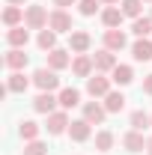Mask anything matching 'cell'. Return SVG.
Instances as JSON below:
<instances>
[{
    "instance_id": "8992f818",
    "label": "cell",
    "mask_w": 152,
    "mask_h": 155,
    "mask_svg": "<svg viewBox=\"0 0 152 155\" xmlns=\"http://www.w3.org/2000/svg\"><path fill=\"white\" fill-rule=\"evenodd\" d=\"M90 45H93V36H90L87 30H72V33H69V51H72V54H87Z\"/></svg>"
},
{
    "instance_id": "4dcf8cb0",
    "label": "cell",
    "mask_w": 152,
    "mask_h": 155,
    "mask_svg": "<svg viewBox=\"0 0 152 155\" xmlns=\"http://www.w3.org/2000/svg\"><path fill=\"white\" fill-rule=\"evenodd\" d=\"M24 155H48V143L30 140V143H24Z\"/></svg>"
},
{
    "instance_id": "277c9868",
    "label": "cell",
    "mask_w": 152,
    "mask_h": 155,
    "mask_svg": "<svg viewBox=\"0 0 152 155\" xmlns=\"http://www.w3.org/2000/svg\"><path fill=\"white\" fill-rule=\"evenodd\" d=\"M27 63H30V54H24V48H9L6 57H3V66L9 72H24Z\"/></svg>"
},
{
    "instance_id": "836d02e7",
    "label": "cell",
    "mask_w": 152,
    "mask_h": 155,
    "mask_svg": "<svg viewBox=\"0 0 152 155\" xmlns=\"http://www.w3.org/2000/svg\"><path fill=\"white\" fill-rule=\"evenodd\" d=\"M27 0H6V6H24Z\"/></svg>"
},
{
    "instance_id": "484cf974",
    "label": "cell",
    "mask_w": 152,
    "mask_h": 155,
    "mask_svg": "<svg viewBox=\"0 0 152 155\" xmlns=\"http://www.w3.org/2000/svg\"><path fill=\"white\" fill-rule=\"evenodd\" d=\"M36 45L42 48V51H54V48H57V33H54L51 27L39 30V36H36Z\"/></svg>"
},
{
    "instance_id": "d6986e66",
    "label": "cell",
    "mask_w": 152,
    "mask_h": 155,
    "mask_svg": "<svg viewBox=\"0 0 152 155\" xmlns=\"http://www.w3.org/2000/svg\"><path fill=\"white\" fill-rule=\"evenodd\" d=\"M33 84V78H27L24 72H12V75L6 78V87H9V93H27V87Z\"/></svg>"
},
{
    "instance_id": "5bb4252c",
    "label": "cell",
    "mask_w": 152,
    "mask_h": 155,
    "mask_svg": "<svg viewBox=\"0 0 152 155\" xmlns=\"http://www.w3.org/2000/svg\"><path fill=\"white\" fill-rule=\"evenodd\" d=\"M90 134H93V125H90L87 119H72V125H69V137H72L75 143L90 140Z\"/></svg>"
},
{
    "instance_id": "7c38bea8",
    "label": "cell",
    "mask_w": 152,
    "mask_h": 155,
    "mask_svg": "<svg viewBox=\"0 0 152 155\" xmlns=\"http://www.w3.org/2000/svg\"><path fill=\"white\" fill-rule=\"evenodd\" d=\"M72 72H75L78 78H93L95 72V63L90 54H75V60H72Z\"/></svg>"
},
{
    "instance_id": "44dd1931",
    "label": "cell",
    "mask_w": 152,
    "mask_h": 155,
    "mask_svg": "<svg viewBox=\"0 0 152 155\" xmlns=\"http://www.w3.org/2000/svg\"><path fill=\"white\" fill-rule=\"evenodd\" d=\"M131 57L137 60V63L152 60V39H137V42L131 45Z\"/></svg>"
},
{
    "instance_id": "1f68e13d",
    "label": "cell",
    "mask_w": 152,
    "mask_h": 155,
    "mask_svg": "<svg viewBox=\"0 0 152 155\" xmlns=\"http://www.w3.org/2000/svg\"><path fill=\"white\" fill-rule=\"evenodd\" d=\"M78 0H54V6H57V9H69V6H75Z\"/></svg>"
},
{
    "instance_id": "ffe728a7",
    "label": "cell",
    "mask_w": 152,
    "mask_h": 155,
    "mask_svg": "<svg viewBox=\"0 0 152 155\" xmlns=\"http://www.w3.org/2000/svg\"><path fill=\"white\" fill-rule=\"evenodd\" d=\"M111 81H114L116 87H128V84L134 81V69H131V66H125V63H119L114 72H111Z\"/></svg>"
},
{
    "instance_id": "4316f807",
    "label": "cell",
    "mask_w": 152,
    "mask_h": 155,
    "mask_svg": "<svg viewBox=\"0 0 152 155\" xmlns=\"http://www.w3.org/2000/svg\"><path fill=\"white\" fill-rule=\"evenodd\" d=\"M119 9H122V15H125V18H140V15H143V0H122V3H119Z\"/></svg>"
},
{
    "instance_id": "83f0119b",
    "label": "cell",
    "mask_w": 152,
    "mask_h": 155,
    "mask_svg": "<svg viewBox=\"0 0 152 155\" xmlns=\"http://www.w3.org/2000/svg\"><path fill=\"white\" fill-rule=\"evenodd\" d=\"M128 122H131V128L143 131V128H149V125H152V114H146V110H134Z\"/></svg>"
},
{
    "instance_id": "9c48e42d",
    "label": "cell",
    "mask_w": 152,
    "mask_h": 155,
    "mask_svg": "<svg viewBox=\"0 0 152 155\" xmlns=\"http://www.w3.org/2000/svg\"><path fill=\"white\" fill-rule=\"evenodd\" d=\"M57 104H60V98L54 96V93H39V96L33 98V110H36V114H45V116L54 114Z\"/></svg>"
},
{
    "instance_id": "ba28073f",
    "label": "cell",
    "mask_w": 152,
    "mask_h": 155,
    "mask_svg": "<svg viewBox=\"0 0 152 155\" xmlns=\"http://www.w3.org/2000/svg\"><path fill=\"white\" fill-rule=\"evenodd\" d=\"M72 51H66V48H54V51H48L45 57H48V69H54V72H63V69H69L72 66V57H69Z\"/></svg>"
},
{
    "instance_id": "9a60e30c",
    "label": "cell",
    "mask_w": 152,
    "mask_h": 155,
    "mask_svg": "<svg viewBox=\"0 0 152 155\" xmlns=\"http://www.w3.org/2000/svg\"><path fill=\"white\" fill-rule=\"evenodd\" d=\"M146 140H149V137H143V131L131 128L128 134L122 137V146H125L128 152H143V149H146Z\"/></svg>"
},
{
    "instance_id": "8fae6325",
    "label": "cell",
    "mask_w": 152,
    "mask_h": 155,
    "mask_svg": "<svg viewBox=\"0 0 152 155\" xmlns=\"http://www.w3.org/2000/svg\"><path fill=\"white\" fill-rule=\"evenodd\" d=\"M104 116H107V107H104V104H98V101H84V119H87L90 125H101Z\"/></svg>"
},
{
    "instance_id": "e575fe53",
    "label": "cell",
    "mask_w": 152,
    "mask_h": 155,
    "mask_svg": "<svg viewBox=\"0 0 152 155\" xmlns=\"http://www.w3.org/2000/svg\"><path fill=\"white\" fill-rule=\"evenodd\" d=\"M101 6H116V3H122V0H98Z\"/></svg>"
},
{
    "instance_id": "d4e9b609",
    "label": "cell",
    "mask_w": 152,
    "mask_h": 155,
    "mask_svg": "<svg viewBox=\"0 0 152 155\" xmlns=\"http://www.w3.org/2000/svg\"><path fill=\"white\" fill-rule=\"evenodd\" d=\"M39 131H42V125L33 122V119H24L18 125V134L24 137V143H30V140H39Z\"/></svg>"
},
{
    "instance_id": "603a6c76",
    "label": "cell",
    "mask_w": 152,
    "mask_h": 155,
    "mask_svg": "<svg viewBox=\"0 0 152 155\" xmlns=\"http://www.w3.org/2000/svg\"><path fill=\"white\" fill-rule=\"evenodd\" d=\"M131 33H134L137 39H149V33H152V18H149V15L134 18V21H131Z\"/></svg>"
},
{
    "instance_id": "4fadbf2b",
    "label": "cell",
    "mask_w": 152,
    "mask_h": 155,
    "mask_svg": "<svg viewBox=\"0 0 152 155\" xmlns=\"http://www.w3.org/2000/svg\"><path fill=\"white\" fill-rule=\"evenodd\" d=\"M30 27L27 24H21V27H9L6 30V42H9V48H27V42H30V33H27Z\"/></svg>"
},
{
    "instance_id": "2e32d148",
    "label": "cell",
    "mask_w": 152,
    "mask_h": 155,
    "mask_svg": "<svg viewBox=\"0 0 152 155\" xmlns=\"http://www.w3.org/2000/svg\"><path fill=\"white\" fill-rule=\"evenodd\" d=\"M122 18H125V15H122V9H119V6H104V9H101V24H104L107 30L122 27Z\"/></svg>"
},
{
    "instance_id": "d590c367",
    "label": "cell",
    "mask_w": 152,
    "mask_h": 155,
    "mask_svg": "<svg viewBox=\"0 0 152 155\" xmlns=\"http://www.w3.org/2000/svg\"><path fill=\"white\" fill-rule=\"evenodd\" d=\"M146 152L152 155V137H149V140H146Z\"/></svg>"
},
{
    "instance_id": "ac0fdd59",
    "label": "cell",
    "mask_w": 152,
    "mask_h": 155,
    "mask_svg": "<svg viewBox=\"0 0 152 155\" xmlns=\"http://www.w3.org/2000/svg\"><path fill=\"white\" fill-rule=\"evenodd\" d=\"M57 98H60V107H63V110H72V107L81 104V93H78L75 87H63L57 93Z\"/></svg>"
},
{
    "instance_id": "f546056e",
    "label": "cell",
    "mask_w": 152,
    "mask_h": 155,
    "mask_svg": "<svg viewBox=\"0 0 152 155\" xmlns=\"http://www.w3.org/2000/svg\"><path fill=\"white\" fill-rule=\"evenodd\" d=\"M111 146H114V131H107V128H104V131H98V134H95V149L107 152Z\"/></svg>"
},
{
    "instance_id": "7a4b0ae2",
    "label": "cell",
    "mask_w": 152,
    "mask_h": 155,
    "mask_svg": "<svg viewBox=\"0 0 152 155\" xmlns=\"http://www.w3.org/2000/svg\"><path fill=\"white\" fill-rule=\"evenodd\" d=\"M33 84L39 87V93H54V90H60V78L54 69H36L33 72Z\"/></svg>"
},
{
    "instance_id": "30bf717a",
    "label": "cell",
    "mask_w": 152,
    "mask_h": 155,
    "mask_svg": "<svg viewBox=\"0 0 152 155\" xmlns=\"http://www.w3.org/2000/svg\"><path fill=\"white\" fill-rule=\"evenodd\" d=\"M93 63H95V72H101V75H104V72H114L116 66H119L116 57H114V51H107V48L95 51V54H93Z\"/></svg>"
},
{
    "instance_id": "d6a6232c",
    "label": "cell",
    "mask_w": 152,
    "mask_h": 155,
    "mask_svg": "<svg viewBox=\"0 0 152 155\" xmlns=\"http://www.w3.org/2000/svg\"><path fill=\"white\" fill-rule=\"evenodd\" d=\"M143 93H146V96H152V75L143 78Z\"/></svg>"
},
{
    "instance_id": "f1b7e54d",
    "label": "cell",
    "mask_w": 152,
    "mask_h": 155,
    "mask_svg": "<svg viewBox=\"0 0 152 155\" xmlns=\"http://www.w3.org/2000/svg\"><path fill=\"white\" fill-rule=\"evenodd\" d=\"M98 9H101V3H98V0H78V12H81L84 18H93Z\"/></svg>"
},
{
    "instance_id": "74e56055",
    "label": "cell",
    "mask_w": 152,
    "mask_h": 155,
    "mask_svg": "<svg viewBox=\"0 0 152 155\" xmlns=\"http://www.w3.org/2000/svg\"><path fill=\"white\" fill-rule=\"evenodd\" d=\"M149 18H152V12H149Z\"/></svg>"
},
{
    "instance_id": "52a82bcc",
    "label": "cell",
    "mask_w": 152,
    "mask_h": 155,
    "mask_svg": "<svg viewBox=\"0 0 152 155\" xmlns=\"http://www.w3.org/2000/svg\"><path fill=\"white\" fill-rule=\"evenodd\" d=\"M48 27H51L54 33H72V30H75V27H72V15H69L66 9H54Z\"/></svg>"
},
{
    "instance_id": "7402d4cb",
    "label": "cell",
    "mask_w": 152,
    "mask_h": 155,
    "mask_svg": "<svg viewBox=\"0 0 152 155\" xmlns=\"http://www.w3.org/2000/svg\"><path fill=\"white\" fill-rule=\"evenodd\" d=\"M3 24L6 27H21L24 24V6H6L3 9Z\"/></svg>"
},
{
    "instance_id": "cb8c5ba5",
    "label": "cell",
    "mask_w": 152,
    "mask_h": 155,
    "mask_svg": "<svg viewBox=\"0 0 152 155\" xmlns=\"http://www.w3.org/2000/svg\"><path fill=\"white\" fill-rule=\"evenodd\" d=\"M104 107H107V114H119V110L125 107V96H122L119 90H111V93L104 96Z\"/></svg>"
},
{
    "instance_id": "5b68a950",
    "label": "cell",
    "mask_w": 152,
    "mask_h": 155,
    "mask_svg": "<svg viewBox=\"0 0 152 155\" xmlns=\"http://www.w3.org/2000/svg\"><path fill=\"white\" fill-rule=\"evenodd\" d=\"M69 125H72V119H69V114H66L63 107L54 110V114L48 116V122H45L48 134H63V131H69Z\"/></svg>"
},
{
    "instance_id": "3957f363",
    "label": "cell",
    "mask_w": 152,
    "mask_h": 155,
    "mask_svg": "<svg viewBox=\"0 0 152 155\" xmlns=\"http://www.w3.org/2000/svg\"><path fill=\"white\" fill-rule=\"evenodd\" d=\"M111 84H114L111 78H104L101 72H95L93 78H87V93H90L93 98H104L107 93H111Z\"/></svg>"
},
{
    "instance_id": "8d00e7d4",
    "label": "cell",
    "mask_w": 152,
    "mask_h": 155,
    "mask_svg": "<svg viewBox=\"0 0 152 155\" xmlns=\"http://www.w3.org/2000/svg\"><path fill=\"white\" fill-rule=\"evenodd\" d=\"M143 3H152V0H143Z\"/></svg>"
},
{
    "instance_id": "6da1fadb",
    "label": "cell",
    "mask_w": 152,
    "mask_h": 155,
    "mask_svg": "<svg viewBox=\"0 0 152 155\" xmlns=\"http://www.w3.org/2000/svg\"><path fill=\"white\" fill-rule=\"evenodd\" d=\"M48 21H51V15H48V9H45V6H39V3L24 6V24H27L30 30H45V27H48Z\"/></svg>"
},
{
    "instance_id": "e0dca14e",
    "label": "cell",
    "mask_w": 152,
    "mask_h": 155,
    "mask_svg": "<svg viewBox=\"0 0 152 155\" xmlns=\"http://www.w3.org/2000/svg\"><path fill=\"white\" fill-rule=\"evenodd\" d=\"M125 45H128V36H125L119 27H116V30H104V48H107V51H122Z\"/></svg>"
}]
</instances>
